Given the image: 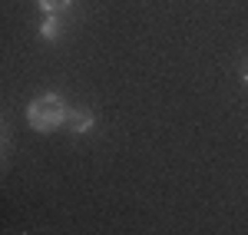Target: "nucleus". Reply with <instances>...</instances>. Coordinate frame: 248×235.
<instances>
[{"instance_id":"obj_5","label":"nucleus","mask_w":248,"mask_h":235,"mask_svg":"<svg viewBox=\"0 0 248 235\" xmlns=\"http://www.w3.org/2000/svg\"><path fill=\"white\" fill-rule=\"evenodd\" d=\"M242 79H245V83H248V70H245V73H242Z\"/></svg>"},{"instance_id":"obj_1","label":"nucleus","mask_w":248,"mask_h":235,"mask_svg":"<svg viewBox=\"0 0 248 235\" xmlns=\"http://www.w3.org/2000/svg\"><path fill=\"white\" fill-rule=\"evenodd\" d=\"M66 119H70V110H66V103H63L60 93H40L27 106V123L37 133H50L57 126H66Z\"/></svg>"},{"instance_id":"obj_4","label":"nucleus","mask_w":248,"mask_h":235,"mask_svg":"<svg viewBox=\"0 0 248 235\" xmlns=\"http://www.w3.org/2000/svg\"><path fill=\"white\" fill-rule=\"evenodd\" d=\"M37 3H40L43 14H60V10H66L73 0H37Z\"/></svg>"},{"instance_id":"obj_3","label":"nucleus","mask_w":248,"mask_h":235,"mask_svg":"<svg viewBox=\"0 0 248 235\" xmlns=\"http://www.w3.org/2000/svg\"><path fill=\"white\" fill-rule=\"evenodd\" d=\"M60 33H63L60 17H57V14H46V17H43V23H40V37H43V40H57Z\"/></svg>"},{"instance_id":"obj_2","label":"nucleus","mask_w":248,"mask_h":235,"mask_svg":"<svg viewBox=\"0 0 248 235\" xmlns=\"http://www.w3.org/2000/svg\"><path fill=\"white\" fill-rule=\"evenodd\" d=\"M93 123H96V116L90 110H70V119H66V126H70L73 133H90Z\"/></svg>"}]
</instances>
